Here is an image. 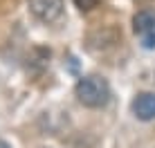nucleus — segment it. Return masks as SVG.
Here are the masks:
<instances>
[{
  "mask_svg": "<svg viewBox=\"0 0 155 148\" xmlns=\"http://www.w3.org/2000/svg\"><path fill=\"white\" fill-rule=\"evenodd\" d=\"M29 11L43 23H54L63 14V0H29Z\"/></svg>",
  "mask_w": 155,
  "mask_h": 148,
  "instance_id": "3",
  "label": "nucleus"
},
{
  "mask_svg": "<svg viewBox=\"0 0 155 148\" xmlns=\"http://www.w3.org/2000/svg\"><path fill=\"white\" fill-rule=\"evenodd\" d=\"M0 148H12V146H9L7 141H0Z\"/></svg>",
  "mask_w": 155,
  "mask_h": 148,
  "instance_id": "6",
  "label": "nucleus"
},
{
  "mask_svg": "<svg viewBox=\"0 0 155 148\" xmlns=\"http://www.w3.org/2000/svg\"><path fill=\"white\" fill-rule=\"evenodd\" d=\"M101 0H74V5H77L81 11H90V9H94Z\"/></svg>",
  "mask_w": 155,
  "mask_h": 148,
  "instance_id": "5",
  "label": "nucleus"
},
{
  "mask_svg": "<svg viewBox=\"0 0 155 148\" xmlns=\"http://www.w3.org/2000/svg\"><path fill=\"white\" fill-rule=\"evenodd\" d=\"M133 114L142 121H151L155 119V94L153 92H140L133 99Z\"/></svg>",
  "mask_w": 155,
  "mask_h": 148,
  "instance_id": "4",
  "label": "nucleus"
},
{
  "mask_svg": "<svg viewBox=\"0 0 155 148\" xmlns=\"http://www.w3.org/2000/svg\"><path fill=\"white\" fill-rule=\"evenodd\" d=\"M74 92H77V99L83 105H88V108H104V105L108 103V99H110L108 81H106L104 76H97V74L83 76L81 81L77 83Z\"/></svg>",
  "mask_w": 155,
  "mask_h": 148,
  "instance_id": "1",
  "label": "nucleus"
},
{
  "mask_svg": "<svg viewBox=\"0 0 155 148\" xmlns=\"http://www.w3.org/2000/svg\"><path fill=\"white\" fill-rule=\"evenodd\" d=\"M133 29L144 47H155V9H142L133 18Z\"/></svg>",
  "mask_w": 155,
  "mask_h": 148,
  "instance_id": "2",
  "label": "nucleus"
}]
</instances>
